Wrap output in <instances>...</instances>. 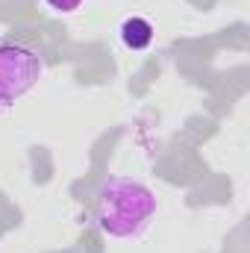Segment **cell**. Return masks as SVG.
I'll use <instances>...</instances> for the list:
<instances>
[{
  "instance_id": "obj_1",
  "label": "cell",
  "mask_w": 250,
  "mask_h": 253,
  "mask_svg": "<svg viewBox=\"0 0 250 253\" xmlns=\"http://www.w3.org/2000/svg\"><path fill=\"white\" fill-rule=\"evenodd\" d=\"M156 212V197L138 180L129 177H109L94 200L97 227L112 239H132L138 236Z\"/></svg>"
},
{
  "instance_id": "obj_2",
  "label": "cell",
  "mask_w": 250,
  "mask_h": 253,
  "mask_svg": "<svg viewBox=\"0 0 250 253\" xmlns=\"http://www.w3.org/2000/svg\"><path fill=\"white\" fill-rule=\"evenodd\" d=\"M42 77V59L27 44H0V103L24 97Z\"/></svg>"
},
{
  "instance_id": "obj_3",
  "label": "cell",
  "mask_w": 250,
  "mask_h": 253,
  "mask_svg": "<svg viewBox=\"0 0 250 253\" xmlns=\"http://www.w3.org/2000/svg\"><path fill=\"white\" fill-rule=\"evenodd\" d=\"M153 24L141 15H132L121 24V42H124L129 50H147L153 44Z\"/></svg>"
},
{
  "instance_id": "obj_4",
  "label": "cell",
  "mask_w": 250,
  "mask_h": 253,
  "mask_svg": "<svg viewBox=\"0 0 250 253\" xmlns=\"http://www.w3.org/2000/svg\"><path fill=\"white\" fill-rule=\"evenodd\" d=\"M44 6L59 12V15H71V12H77L83 6V0H44Z\"/></svg>"
}]
</instances>
